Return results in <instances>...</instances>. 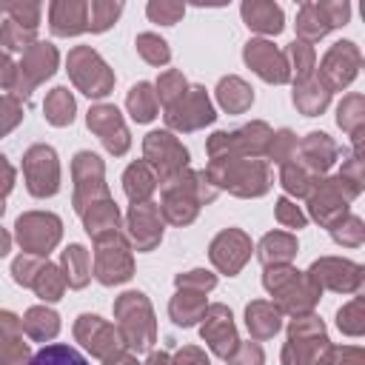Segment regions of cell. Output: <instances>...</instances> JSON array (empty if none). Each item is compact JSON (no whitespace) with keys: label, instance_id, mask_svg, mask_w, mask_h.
Segmentation results:
<instances>
[{"label":"cell","instance_id":"cell-25","mask_svg":"<svg viewBox=\"0 0 365 365\" xmlns=\"http://www.w3.org/2000/svg\"><path fill=\"white\" fill-rule=\"evenodd\" d=\"M29 362V345L23 342V322L0 311V365H26Z\"/></svg>","mask_w":365,"mask_h":365},{"label":"cell","instance_id":"cell-9","mask_svg":"<svg viewBox=\"0 0 365 365\" xmlns=\"http://www.w3.org/2000/svg\"><path fill=\"white\" fill-rule=\"evenodd\" d=\"M71 174H74V208L77 214H83L88 205L108 200V188L103 182V163L97 154L91 151H77L74 163H71Z\"/></svg>","mask_w":365,"mask_h":365},{"label":"cell","instance_id":"cell-24","mask_svg":"<svg viewBox=\"0 0 365 365\" xmlns=\"http://www.w3.org/2000/svg\"><path fill=\"white\" fill-rule=\"evenodd\" d=\"M48 26L57 37H74L88 31V3L77 0H57L48 6Z\"/></svg>","mask_w":365,"mask_h":365},{"label":"cell","instance_id":"cell-57","mask_svg":"<svg viewBox=\"0 0 365 365\" xmlns=\"http://www.w3.org/2000/svg\"><path fill=\"white\" fill-rule=\"evenodd\" d=\"M328 365H365L362 348H356V345L331 348V359H328Z\"/></svg>","mask_w":365,"mask_h":365},{"label":"cell","instance_id":"cell-38","mask_svg":"<svg viewBox=\"0 0 365 365\" xmlns=\"http://www.w3.org/2000/svg\"><path fill=\"white\" fill-rule=\"evenodd\" d=\"M365 108H362V97L359 94H348L342 103H339V108H336V123H339V128H345L351 137H354V143H356V157H359V134H362V123H365Z\"/></svg>","mask_w":365,"mask_h":365},{"label":"cell","instance_id":"cell-20","mask_svg":"<svg viewBox=\"0 0 365 365\" xmlns=\"http://www.w3.org/2000/svg\"><path fill=\"white\" fill-rule=\"evenodd\" d=\"M202 319H205V322H202V328H200L202 339L208 342V348H211L217 356L228 359V356H231V351L240 345L237 331H234L231 311H228L225 305H211V308H205Z\"/></svg>","mask_w":365,"mask_h":365},{"label":"cell","instance_id":"cell-59","mask_svg":"<svg viewBox=\"0 0 365 365\" xmlns=\"http://www.w3.org/2000/svg\"><path fill=\"white\" fill-rule=\"evenodd\" d=\"M14 77H17V66L0 51V88H14Z\"/></svg>","mask_w":365,"mask_h":365},{"label":"cell","instance_id":"cell-50","mask_svg":"<svg viewBox=\"0 0 365 365\" xmlns=\"http://www.w3.org/2000/svg\"><path fill=\"white\" fill-rule=\"evenodd\" d=\"M148 17L154 20V23H163V26H174L180 17H182V11H185V6L182 3H168V0H154V3H148Z\"/></svg>","mask_w":365,"mask_h":365},{"label":"cell","instance_id":"cell-13","mask_svg":"<svg viewBox=\"0 0 365 365\" xmlns=\"http://www.w3.org/2000/svg\"><path fill=\"white\" fill-rule=\"evenodd\" d=\"M359 63H362V54L359 48L351 43V40H339L328 48V54L322 57V66H319V83L325 91H336V88H345L356 71H359Z\"/></svg>","mask_w":365,"mask_h":365},{"label":"cell","instance_id":"cell-3","mask_svg":"<svg viewBox=\"0 0 365 365\" xmlns=\"http://www.w3.org/2000/svg\"><path fill=\"white\" fill-rule=\"evenodd\" d=\"M114 314H117V328H120L117 334L123 345H128L131 351H148L154 345V314L145 294L125 291L117 299Z\"/></svg>","mask_w":365,"mask_h":365},{"label":"cell","instance_id":"cell-46","mask_svg":"<svg viewBox=\"0 0 365 365\" xmlns=\"http://www.w3.org/2000/svg\"><path fill=\"white\" fill-rule=\"evenodd\" d=\"M336 325H339V331H345L348 336H359V334L365 331V317H362V299H359V297L339 308Z\"/></svg>","mask_w":365,"mask_h":365},{"label":"cell","instance_id":"cell-11","mask_svg":"<svg viewBox=\"0 0 365 365\" xmlns=\"http://www.w3.org/2000/svg\"><path fill=\"white\" fill-rule=\"evenodd\" d=\"M26 185L34 197H51L60 188V165L51 145H31L23 157Z\"/></svg>","mask_w":365,"mask_h":365},{"label":"cell","instance_id":"cell-54","mask_svg":"<svg viewBox=\"0 0 365 365\" xmlns=\"http://www.w3.org/2000/svg\"><path fill=\"white\" fill-rule=\"evenodd\" d=\"M177 285L180 288H191V291H211L214 285H217V277L214 274H208V271H202V268H197V271H188V274H180L177 277Z\"/></svg>","mask_w":365,"mask_h":365},{"label":"cell","instance_id":"cell-55","mask_svg":"<svg viewBox=\"0 0 365 365\" xmlns=\"http://www.w3.org/2000/svg\"><path fill=\"white\" fill-rule=\"evenodd\" d=\"M228 365H262V348L257 342H242L231 351Z\"/></svg>","mask_w":365,"mask_h":365},{"label":"cell","instance_id":"cell-45","mask_svg":"<svg viewBox=\"0 0 365 365\" xmlns=\"http://www.w3.org/2000/svg\"><path fill=\"white\" fill-rule=\"evenodd\" d=\"M331 237L336 240V242H342V245H348V248H356L359 242H362V237H365V228H362V220L359 217H342V220H336L334 225H331Z\"/></svg>","mask_w":365,"mask_h":365},{"label":"cell","instance_id":"cell-35","mask_svg":"<svg viewBox=\"0 0 365 365\" xmlns=\"http://www.w3.org/2000/svg\"><path fill=\"white\" fill-rule=\"evenodd\" d=\"M23 331L31 336V339H51V336H57V331H60V317L51 311V308H46V305H37V308H29V314H26V319H23Z\"/></svg>","mask_w":365,"mask_h":365},{"label":"cell","instance_id":"cell-7","mask_svg":"<svg viewBox=\"0 0 365 365\" xmlns=\"http://www.w3.org/2000/svg\"><path fill=\"white\" fill-rule=\"evenodd\" d=\"M143 151H145V163L148 168L160 177V182L177 177L185 165H188V151L182 148V143L168 134V131H151L143 143Z\"/></svg>","mask_w":365,"mask_h":365},{"label":"cell","instance_id":"cell-4","mask_svg":"<svg viewBox=\"0 0 365 365\" xmlns=\"http://www.w3.org/2000/svg\"><path fill=\"white\" fill-rule=\"evenodd\" d=\"M331 345L325 328L317 317H297L288 331V345L282 351L285 365H328Z\"/></svg>","mask_w":365,"mask_h":365},{"label":"cell","instance_id":"cell-17","mask_svg":"<svg viewBox=\"0 0 365 365\" xmlns=\"http://www.w3.org/2000/svg\"><path fill=\"white\" fill-rule=\"evenodd\" d=\"M308 279L322 291V288H331V291H356L359 282H362V268L356 262H348V259H334V257H325L319 262L311 265L308 271Z\"/></svg>","mask_w":365,"mask_h":365},{"label":"cell","instance_id":"cell-58","mask_svg":"<svg viewBox=\"0 0 365 365\" xmlns=\"http://www.w3.org/2000/svg\"><path fill=\"white\" fill-rule=\"evenodd\" d=\"M171 365H208V356L200 348H182L177 359H171Z\"/></svg>","mask_w":365,"mask_h":365},{"label":"cell","instance_id":"cell-53","mask_svg":"<svg viewBox=\"0 0 365 365\" xmlns=\"http://www.w3.org/2000/svg\"><path fill=\"white\" fill-rule=\"evenodd\" d=\"M23 120V106L17 103V97H0V137L6 131H11L17 123Z\"/></svg>","mask_w":365,"mask_h":365},{"label":"cell","instance_id":"cell-37","mask_svg":"<svg viewBox=\"0 0 365 365\" xmlns=\"http://www.w3.org/2000/svg\"><path fill=\"white\" fill-rule=\"evenodd\" d=\"M43 111H46V120L51 125H68L74 120V97L66 86H57L48 91L46 103H43Z\"/></svg>","mask_w":365,"mask_h":365},{"label":"cell","instance_id":"cell-32","mask_svg":"<svg viewBox=\"0 0 365 365\" xmlns=\"http://www.w3.org/2000/svg\"><path fill=\"white\" fill-rule=\"evenodd\" d=\"M328 100H331V91H325L322 83L314 80V77L299 80V83L294 86V106H297L305 117H317V114H322L325 106H328Z\"/></svg>","mask_w":365,"mask_h":365},{"label":"cell","instance_id":"cell-6","mask_svg":"<svg viewBox=\"0 0 365 365\" xmlns=\"http://www.w3.org/2000/svg\"><path fill=\"white\" fill-rule=\"evenodd\" d=\"M356 194H359V188L348 185V182L339 180V177H334V180H314V185H311V191H308V202H311L314 220L331 228L336 220L345 217L348 200L356 197Z\"/></svg>","mask_w":365,"mask_h":365},{"label":"cell","instance_id":"cell-8","mask_svg":"<svg viewBox=\"0 0 365 365\" xmlns=\"http://www.w3.org/2000/svg\"><path fill=\"white\" fill-rule=\"evenodd\" d=\"M17 242L23 245L26 254L31 257H46L57 240H60V231H63V222L60 217L54 214H46V211H29L17 220Z\"/></svg>","mask_w":365,"mask_h":365},{"label":"cell","instance_id":"cell-56","mask_svg":"<svg viewBox=\"0 0 365 365\" xmlns=\"http://www.w3.org/2000/svg\"><path fill=\"white\" fill-rule=\"evenodd\" d=\"M277 220L288 228H302L305 225V214L291 202V200H279L277 202Z\"/></svg>","mask_w":365,"mask_h":365},{"label":"cell","instance_id":"cell-42","mask_svg":"<svg viewBox=\"0 0 365 365\" xmlns=\"http://www.w3.org/2000/svg\"><path fill=\"white\" fill-rule=\"evenodd\" d=\"M188 91V83H185V77L180 74V71H165V74H160V80H157V100L168 108V106H174L182 94Z\"/></svg>","mask_w":365,"mask_h":365},{"label":"cell","instance_id":"cell-2","mask_svg":"<svg viewBox=\"0 0 365 365\" xmlns=\"http://www.w3.org/2000/svg\"><path fill=\"white\" fill-rule=\"evenodd\" d=\"M265 288L271 291V297H277L279 308L288 311V314H308L317 302V297L322 294L311 279L308 274H299L288 265H268L265 277H262Z\"/></svg>","mask_w":365,"mask_h":365},{"label":"cell","instance_id":"cell-62","mask_svg":"<svg viewBox=\"0 0 365 365\" xmlns=\"http://www.w3.org/2000/svg\"><path fill=\"white\" fill-rule=\"evenodd\" d=\"M9 248H11V237L0 228V257H6V254H9Z\"/></svg>","mask_w":365,"mask_h":365},{"label":"cell","instance_id":"cell-29","mask_svg":"<svg viewBox=\"0 0 365 365\" xmlns=\"http://www.w3.org/2000/svg\"><path fill=\"white\" fill-rule=\"evenodd\" d=\"M123 185H125L128 200L137 205V202H145V200L151 197V191L157 188V174L148 168L145 160H140V163H131V165L125 168Z\"/></svg>","mask_w":365,"mask_h":365},{"label":"cell","instance_id":"cell-34","mask_svg":"<svg viewBox=\"0 0 365 365\" xmlns=\"http://www.w3.org/2000/svg\"><path fill=\"white\" fill-rule=\"evenodd\" d=\"M63 277H66V285H71V288H83L88 282L91 259L83 245H68L63 251Z\"/></svg>","mask_w":365,"mask_h":365},{"label":"cell","instance_id":"cell-22","mask_svg":"<svg viewBox=\"0 0 365 365\" xmlns=\"http://www.w3.org/2000/svg\"><path fill=\"white\" fill-rule=\"evenodd\" d=\"M128 237L137 251H151L163 240V217L160 205L154 202H137L128 214Z\"/></svg>","mask_w":365,"mask_h":365},{"label":"cell","instance_id":"cell-10","mask_svg":"<svg viewBox=\"0 0 365 365\" xmlns=\"http://www.w3.org/2000/svg\"><path fill=\"white\" fill-rule=\"evenodd\" d=\"M351 14V6L342 3H302L299 14H297V34L302 37V43H317L319 37H325L331 29L345 26Z\"/></svg>","mask_w":365,"mask_h":365},{"label":"cell","instance_id":"cell-48","mask_svg":"<svg viewBox=\"0 0 365 365\" xmlns=\"http://www.w3.org/2000/svg\"><path fill=\"white\" fill-rule=\"evenodd\" d=\"M123 11V3H88V29L106 31Z\"/></svg>","mask_w":365,"mask_h":365},{"label":"cell","instance_id":"cell-41","mask_svg":"<svg viewBox=\"0 0 365 365\" xmlns=\"http://www.w3.org/2000/svg\"><path fill=\"white\" fill-rule=\"evenodd\" d=\"M134 46H137V54H140L145 63H151V66H165V63L171 60V48H168V43H165L160 34H151V31L137 34Z\"/></svg>","mask_w":365,"mask_h":365},{"label":"cell","instance_id":"cell-60","mask_svg":"<svg viewBox=\"0 0 365 365\" xmlns=\"http://www.w3.org/2000/svg\"><path fill=\"white\" fill-rule=\"evenodd\" d=\"M106 365H140V362H137V359H131L128 354H123V351H120L117 356H111V359H106Z\"/></svg>","mask_w":365,"mask_h":365},{"label":"cell","instance_id":"cell-61","mask_svg":"<svg viewBox=\"0 0 365 365\" xmlns=\"http://www.w3.org/2000/svg\"><path fill=\"white\" fill-rule=\"evenodd\" d=\"M145 365H171V356L160 351V354H151V359H148Z\"/></svg>","mask_w":365,"mask_h":365},{"label":"cell","instance_id":"cell-33","mask_svg":"<svg viewBox=\"0 0 365 365\" xmlns=\"http://www.w3.org/2000/svg\"><path fill=\"white\" fill-rule=\"evenodd\" d=\"M168 311H171V319H174L177 325H185V328H188V325H194L197 319H202V314H205V297H202V291L180 288L177 297L171 299Z\"/></svg>","mask_w":365,"mask_h":365},{"label":"cell","instance_id":"cell-1","mask_svg":"<svg viewBox=\"0 0 365 365\" xmlns=\"http://www.w3.org/2000/svg\"><path fill=\"white\" fill-rule=\"evenodd\" d=\"M205 174L214 182V188H228L231 194L240 197H259L271 188V174L262 160H242V157L211 160Z\"/></svg>","mask_w":365,"mask_h":365},{"label":"cell","instance_id":"cell-19","mask_svg":"<svg viewBox=\"0 0 365 365\" xmlns=\"http://www.w3.org/2000/svg\"><path fill=\"white\" fill-rule=\"evenodd\" d=\"M248 257H251V240L240 228H225L211 242V262L228 277H234L248 262Z\"/></svg>","mask_w":365,"mask_h":365},{"label":"cell","instance_id":"cell-63","mask_svg":"<svg viewBox=\"0 0 365 365\" xmlns=\"http://www.w3.org/2000/svg\"><path fill=\"white\" fill-rule=\"evenodd\" d=\"M3 208H6V205H3V200H0V217H3Z\"/></svg>","mask_w":365,"mask_h":365},{"label":"cell","instance_id":"cell-51","mask_svg":"<svg viewBox=\"0 0 365 365\" xmlns=\"http://www.w3.org/2000/svg\"><path fill=\"white\" fill-rule=\"evenodd\" d=\"M9 20L26 26V29H34L37 31V23H40V3H9Z\"/></svg>","mask_w":365,"mask_h":365},{"label":"cell","instance_id":"cell-47","mask_svg":"<svg viewBox=\"0 0 365 365\" xmlns=\"http://www.w3.org/2000/svg\"><path fill=\"white\" fill-rule=\"evenodd\" d=\"M285 57H291V63H294V71H297V83L299 80H308L311 77V71H314V60H317V54H314V48L308 46V43H291L288 46V51H285Z\"/></svg>","mask_w":365,"mask_h":365},{"label":"cell","instance_id":"cell-21","mask_svg":"<svg viewBox=\"0 0 365 365\" xmlns=\"http://www.w3.org/2000/svg\"><path fill=\"white\" fill-rule=\"evenodd\" d=\"M88 128L100 137V143L111 151V154H125L131 140H128V128L120 117V111L114 106H94L88 111Z\"/></svg>","mask_w":365,"mask_h":365},{"label":"cell","instance_id":"cell-27","mask_svg":"<svg viewBox=\"0 0 365 365\" xmlns=\"http://www.w3.org/2000/svg\"><path fill=\"white\" fill-rule=\"evenodd\" d=\"M83 220H86V231L94 237V240H103V237H111L117 234L120 228V211L111 200H100L94 205H88L83 211Z\"/></svg>","mask_w":365,"mask_h":365},{"label":"cell","instance_id":"cell-43","mask_svg":"<svg viewBox=\"0 0 365 365\" xmlns=\"http://www.w3.org/2000/svg\"><path fill=\"white\" fill-rule=\"evenodd\" d=\"M34 29H26V26H20V23H14V20H6L3 26H0V43L6 46V48H11V51H26L29 46H34L37 40H34Z\"/></svg>","mask_w":365,"mask_h":365},{"label":"cell","instance_id":"cell-26","mask_svg":"<svg viewBox=\"0 0 365 365\" xmlns=\"http://www.w3.org/2000/svg\"><path fill=\"white\" fill-rule=\"evenodd\" d=\"M242 20L248 23V29L259 31V34H279L282 31V9L277 3H242Z\"/></svg>","mask_w":365,"mask_h":365},{"label":"cell","instance_id":"cell-23","mask_svg":"<svg viewBox=\"0 0 365 365\" xmlns=\"http://www.w3.org/2000/svg\"><path fill=\"white\" fill-rule=\"evenodd\" d=\"M294 154H299L297 163H299L308 174H322V171H328L331 163L336 160L339 148H336V143H334L328 134L311 131L302 143H297V151H294Z\"/></svg>","mask_w":365,"mask_h":365},{"label":"cell","instance_id":"cell-12","mask_svg":"<svg viewBox=\"0 0 365 365\" xmlns=\"http://www.w3.org/2000/svg\"><path fill=\"white\" fill-rule=\"evenodd\" d=\"M134 271V262H131V251L125 245V240L120 234H111V237H103L97 240V254H94V277L103 282V285H117V282H125Z\"/></svg>","mask_w":365,"mask_h":365},{"label":"cell","instance_id":"cell-30","mask_svg":"<svg viewBox=\"0 0 365 365\" xmlns=\"http://www.w3.org/2000/svg\"><path fill=\"white\" fill-rule=\"evenodd\" d=\"M245 325H248L251 336L268 339V336H274L279 331V308H274L271 302L257 299V302H251L245 308Z\"/></svg>","mask_w":365,"mask_h":365},{"label":"cell","instance_id":"cell-14","mask_svg":"<svg viewBox=\"0 0 365 365\" xmlns=\"http://www.w3.org/2000/svg\"><path fill=\"white\" fill-rule=\"evenodd\" d=\"M57 68V48L51 43H34L23 51V60L17 66V77H14V97H29L31 88L37 83H43L46 77H51Z\"/></svg>","mask_w":365,"mask_h":365},{"label":"cell","instance_id":"cell-5","mask_svg":"<svg viewBox=\"0 0 365 365\" xmlns=\"http://www.w3.org/2000/svg\"><path fill=\"white\" fill-rule=\"evenodd\" d=\"M68 74L74 86L88 97H106L114 86V71L88 46H74L68 51Z\"/></svg>","mask_w":365,"mask_h":365},{"label":"cell","instance_id":"cell-15","mask_svg":"<svg viewBox=\"0 0 365 365\" xmlns=\"http://www.w3.org/2000/svg\"><path fill=\"white\" fill-rule=\"evenodd\" d=\"M214 117L217 114L205 97V88H200V86H191L174 106L165 108V120L177 131H197V128L214 123Z\"/></svg>","mask_w":365,"mask_h":365},{"label":"cell","instance_id":"cell-16","mask_svg":"<svg viewBox=\"0 0 365 365\" xmlns=\"http://www.w3.org/2000/svg\"><path fill=\"white\" fill-rule=\"evenodd\" d=\"M74 336L100 359H111L120 354V334L114 331V325H108L106 319H100L97 314H83L74 322Z\"/></svg>","mask_w":365,"mask_h":365},{"label":"cell","instance_id":"cell-39","mask_svg":"<svg viewBox=\"0 0 365 365\" xmlns=\"http://www.w3.org/2000/svg\"><path fill=\"white\" fill-rule=\"evenodd\" d=\"M31 288L37 291L40 299L57 302V299L63 297V291H66V277H63V271H60L57 265L43 262L40 271H37V277H34V282H31Z\"/></svg>","mask_w":365,"mask_h":365},{"label":"cell","instance_id":"cell-44","mask_svg":"<svg viewBox=\"0 0 365 365\" xmlns=\"http://www.w3.org/2000/svg\"><path fill=\"white\" fill-rule=\"evenodd\" d=\"M314 185V177L299 165V163H285L282 165V188L288 194H297V197H308Z\"/></svg>","mask_w":365,"mask_h":365},{"label":"cell","instance_id":"cell-52","mask_svg":"<svg viewBox=\"0 0 365 365\" xmlns=\"http://www.w3.org/2000/svg\"><path fill=\"white\" fill-rule=\"evenodd\" d=\"M40 265H43V259H40V257H31V254H23V257H17V259H14V265H11L14 282H20V285L31 288V282H34V277H37Z\"/></svg>","mask_w":365,"mask_h":365},{"label":"cell","instance_id":"cell-28","mask_svg":"<svg viewBox=\"0 0 365 365\" xmlns=\"http://www.w3.org/2000/svg\"><path fill=\"white\" fill-rule=\"evenodd\" d=\"M297 254V240L285 231H271L262 237L259 248H257V257L259 262L268 268V265H285L291 257Z\"/></svg>","mask_w":365,"mask_h":365},{"label":"cell","instance_id":"cell-18","mask_svg":"<svg viewBox=\"0 0 365 365\" xmlns=\"http://www.w3.org/2000/svg\"><path fill=\"white\" fill-rule=\"evenodd\" d=\"M242 57L265 83H285L291 77L285 51L274 48V43H268V40H248Z\"/></svg>","mask_w":365,"mask_h":365},{"label":"cell","instance_id":"cell-36","mask_svg":"<svg viewBox=\"0 0 365 365\" xmlns=\"http://www.w3.org/2000/svg\"><path fill=\"white\" fill-rule=\"evenodd\" d=\"M125 106H128V111L137 123H148V120L157 117L160 100H157V91L148 83H137V86H131V91L125 97Z\"/></svg>","mask_w":365,"mask_h":365},{"label":"cell","instance_id":"cell-40","mask_svg":"<svg viewBox=\"0 0 365 365\" xmlns=\"http://www.w3.org/2000/svg\"><path fill=\"white\" fill-rule=\"evenodd\" d=\"M29 365H88L86 356L80 351H74L71 345H46L34 354V359Z\"/></svg>","mask_w":365,"mask_h":365},{"label":"cell","instance_id":"cell-31","mask_svg":"<svg viewBox=\"0 0 365 365\" xmlns=\"http://www.w3.org/2000/svg\"><path fill=\"white\" fill-rule=\"evenodd\" d=\"M217 100H220V106L225 108V111H231V114H242L251 103H254V91H251V86L245 83V80H240V77H222L220 80V86H217Z\"/></svg>","mask_w":365,"mask_h":365},{"label":"cell","instance_id":"cell-49","mask_svg":"<svg viewBox=\"0 0 365 365\" xmlns=\"http://www.w3.org/2000/svg\"><path fill=\"white\" fill-rule=\"evenodd\" d=\"M297 151V137L288 131V128H282V131H277L274 137H271V143H268V157L274 160V163H279V165H285L288 160H291V154Z\"/></svg>","mask_w":365,"mask_h":365}]
</instances>
